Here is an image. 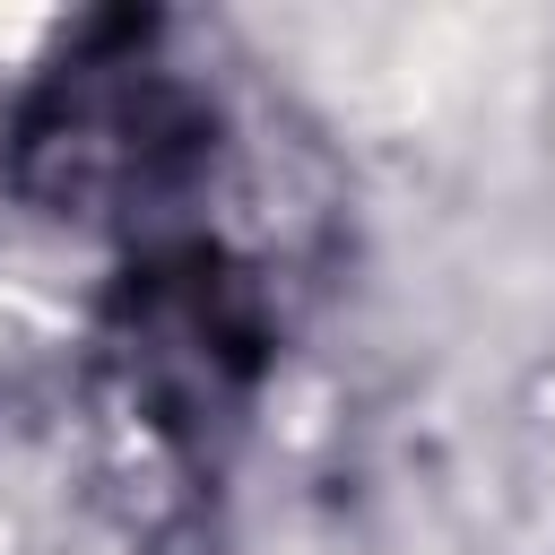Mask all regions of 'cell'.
I'll return each instance as SVG.
<instances>
[{"label":"cell","instance_id":"7a4b0ae2","mask_svg":"<svg viewBox=\"0 0 555 555\" xmlns=\"http://www.w3.org/2000/svg\"><path fill=\"white\" fill-rule=\"evenodd\" d=\"M95 347H104L121 408L156 442L208 451L243 425L260 373L278 364V321H269L260 278L225 243L173 234L121 260Z\"/></svg>","mask_w":555,"mask_h":555},{"label":"cell","instance_id":"6da1fadb","mask_svg":"<svg viewBox=\"0 0 555 555\" xmlns=\"http://www.w3.org/2000/svg\"><path fill=\"white\" fill-rule=\"evenodd\" d=\"M165 35L156 9H104L52 43L0 113V191L17 208L78 234H130V251L191 234L173 217L208 199L225 113Z\"/></svg>","mask_w":555,"mask_h":555}]
</instances>
